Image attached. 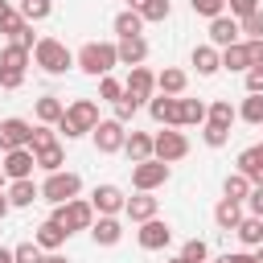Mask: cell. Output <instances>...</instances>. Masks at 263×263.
I'll return each instance as SVG.
<instances>
[{"instance_id": "cell-1", "label": "cell", "mask_w": 263, "mask_h": 263, "mask_svg": "<svg viewBox=\"0 0 263 263\" xmlns=\"http://www.w3.org/2000/svg\"><path fill=\"white\" fill-rule=\"evenodd\" d=\"M78 70L90 74V78H107L115 66H119V53H115V41H86L78 49Z\"/></svg>"}, {"instance_id": "cell-2", "label": "cell", "mask_w": 263, "mask_h": 263, "mask_svg": "<svg viewBox=\"0 0 263 263\" xmlns=\"http://www.w3.org/2000/svg\"><path fill=\"white\" fill-rule=\"evenodd\" d=\"M95 127H99V107H95L90 99L70 103V107H66V115L58 119V132H66V140L86 136V132H95Z\"/></svg>"}, {"instance_id": "cell-3", "label": "cell", "mask_w": 263, "mask_h": 263, "mask_svg": "<svg viewBox=\"0 0 263 263\" xmlns=\"http://www.w3.org/2000/svg\"><path fill=\"white\" fill-rule=\"evenodd\" d=\"M33 58H37V66H41L45 74H66V70L74 66V53H70L58 37H41L37 49H33Z\"/></svg>"}, {"instance_id": "cell-4", "label": "cell", "mask_w": 263, "mask_h": 263, "mask_svg": "<svg viewBox=\"0 0 263 263\" xmlns=\"http://www.w3.org/2000/svg\"><path fill=\"white\" fill-rule=\"evenodd\" d=\"M78 189H82V177L62 168V173H49V177H45L41 197H45V201H53V205H66V201H74V197H78Z\"/></svg>"}, {"instance_id": "cell-5", "label": "cell", "mask_w": 263, "mask_h": 263, "mask_svg": "<svg viewBox=\"0 0 263 263\" xmlns=\"http://www.w3.org/2000/svg\"><path fill=\"white\" fill-rule=\"evenodd\" d=\"M53 222H58L66 234H74V230H90L95 210H90V201L74 197V201H66V205H58V210H53Z\"/></svg>"}, {"instance_id": "cell-6", "label": "cell", "mask_w": 263, "mask_h": 263, "mask_svg": "<svg viewBox=\"0 0 263 263\" xmlns=\"http://www.w3.org/2000/svg\"><path fill=\"white\" fill-rule=\"evenodd\" d=\"M168 181V164L164 160H140L136 168H132V185H136V193H152V189H160Z\"/></svg>"}, {"instance_id": "cell-7", "label": "cell", "mask_w": 263, "mask_h": 263, "mask_svg": "<svg viewBox=\"0 0 263 263\" xmlns=\"http://www.w3.org/2000/svg\"><path fill=\"white\" fill-rule=\"evenodd\" d=\"M185 152H189V140H185L181 132L164 127V132H156V136H152V156H156V160L173 164V160H181Z\"/></svg>"}, {"instance_id": "cell-8", "label": "cell", "mask_w": 263, "mask_h": 263, "mask_svg": "<svg viewBox=\"0 0 263 263\" xmlns=\"http://www.w3.org/2000/svg\"><path fill=\"white\" fill-rule=\"evenodd\" d=\"M152 90H156V74L144 70V66H132V74H127V82H123V99H132V103L140 107V103L152 99Z\"/></svg>"}, {"instance_id": "cell-9", "label": "cell", "mask_w": 263, "mask_h": 263, "mask_svg": "<svg viewBox=\"0 0 263 263\" xmlns=\"http://www.w3.org/2000/svg\"><path fill=\"white\" fill-rule=\"evenodd\" d=\"M123 189L119 185H95V193H90V210L99 214V218H115L119 210H123Z\"/></svg>"}, {"instance_id": "cell-10", "label": "cell", "mask_w": 263, "mask_h": 263, "mask_svg": "<svg viewBox=\"0 0 263 263\" xmlns=\"http://www.w3.org/2000/svg\"><path fill=\"white\" fill-rule=\"evenodd\" d=\"M29 140H33V123H25V119H0V152L29 148Z\"/></svg>"}, {"instance_id": "cell-11", "label": "cell", "mask_w": 263, "mask_h": 263, "mask_svg": "<svg viewBox=\"0 0 263 263\" xmlns=\"http://www.w3.org/2000/svg\"><path fill=\"white\" fill-rule=\"evenodd\" d=\"M123 140H127L123 123H115V119H99V127H95V148H99L103 156L119 152V148H123Z\"/></svg>"}, {"instance_id": "cell-12", "label": "cell", "mask_w": 263, "mask_h": 263, "mask_svg": "<svg viewBox=\"0 0 263 263\" xmlns=\"http://www.w3.org/2000/svg\"><path fill=\"white\" fill-rule=\"evenodd\" d=\"M33 168H37V160H33V152H29V148L4 152V164H0V173H4L8 181H29V177H33Z\"/></svg>"}, {"instance_id": "cell-13", "label": "cell", "mask_w": 263, "mask_h": 263, "mask_svg": "<svg viewBox=\"0 0 263 263\" xmlns=\"http://www.w3.org/2000/svg\"><path fill=\"white\" fill-rule=\"evenodd\" d=\"M168 242H173V226H168V222H160V218L140 222V247H144V251H160V247H168Z\"/></svg>"}, {"instance_id": "cell-14", "label": "cell", "mask_w": 263, "mask_h": 263, "mask_svg": "<svg viewBox=\"0 0 263 263\" xmlns=\"http://www.w3.org/2000/svg\"><path fill=\"white\" fill-rule=\"evenodd\" d=\"M115 53H119V66H144L148 41H144V37H119V41H115Z\"/></svg>"}, {"instance_id": "cell-15", "label": "cell", "mask_w": 263, "mask_h": 263, "mask_svg": "<svg viewBox=\"0 0 263 263\" xmlns=\"http://www.w3.org/2000/svg\"><path fill=\"white\" fill-rule=\"evenodd\" d=\"M238 173H242L251 185H263V144L238 152Z\"/></svg>"}, {"instance_id": "cell-16", "label": "cell", "mask_w": 263, "mask_h": 263, "mask_svg": "<svg viewBox=\"0 0 263 263\" xmlns=\"http://www.w3.org/2000/svg\"><path fill=\"white\" fill-rule=\"evenodd\" d=\"M238 33H242V29H238V21H234V16H226V12L210 21V41H214V45H222V49H226V45H234V41H238Z\"/></svg>"}, {"instance_id": "cell-17", "label": "cell", "mask_w": 263, "mask_h": 263, "mask_svg": "<svg viewBox=\"0 0 263 263\" xmlns=\"http://www.w3.org/2000/svg\"><path fill=\"white\" fill-rule=\"evenodd\" d=\"M185 86H189V78H185V70H177V66H164V70L156 74V90L168 95V99L185 95Z\"/></svg>"}, {"instance_id": "cell-18", "label": "cell", "mask_w": 263, "mask_h": 263, "mask_svg": "<svg viewBox=\"0 0 263 263\" xmlns=\"http://www.w3.org/2000/svg\"><path fill=\"white\" fill-rule=\"evenodd\" d=\"M123 214L132 222H148V218H156V197L152 193H136V197L123 201Z\"/></svg>"}, {"instance_id": "cell-19", "label": "cell", "mask_w": 263, "mask_h": 263, "mask_svg": "<svg viewBox=\"0 0 263 263\" xmlns=\"http://www.w3.org/2000/svg\"><path fill=\"white\" fill-rule=\"evenodd\" d=\"M90 238H95L99 247H115V242L123 238L119 218H99V222H90Z\"/></svg>"}, {"instance_id": "cell-20", "label": "cell", "mask_w": 263, "mask_h": 263, "mask_svg": "<svg viewBox=\"0 0 263 263\" xmlns=\"http://www.w3.org/2000/svg\"><path fill=\"white\" fill-rule=\"evenodd\" d=\"M205 123V103L201 99H177V127Z\"/></svg>"}, {"instance_id": "cell-21", "label": "cell", "mask_w": 263, "mask_h": 263, "mask_svg": "<svg viewBox=\"0 0 263 263\" xmlns=\"http://www.w3.org/2000/svg\"><path fill=\"white\" fill-rule=\"evenodd\" d=\"M123 152L132 156V164H140V160H152V136H148V132H127V140H123Z\"/></svg>"}, {"instance_id": "cell-22", "label": "cell", "mask_w": 263, "mask_h": 263, "mask_svg": "<svg viewBox=\"0 0 263 263\" xmlns=\"http://www.w3.org/2000/svg\"><path fill=\"white\" fill-rule=\"evenodd\" d=\"M66 238H70V234H66V230H62L53 218H49V222H41V226H37V234H33V242H37L41 251H58Z\"/></svg>"}, {"instance_id": "cell-23", "label": "cell", "mask_w": 263, "mask_h": 263, "mask_svg": "<svg viewBox=\"0 0 263 263\" xmlns=\"http://www.w3.org/2000/svg\"><path fill=\"white\" fill-rule=\"evenodd\" d=\"M148 111H152V119H156V123H164V127H177V99H168V95H156V99H148Z\"/></svg>"}, {"instance_id": "cell-24", "label": "cell", "mask_w": 263, "mask_h": 263, "mask_svg": "<svg viewBox=\"0 0 263 263\" xmlns=\"http://www.w3.org/2000/svg\"><path fill=\"white\" fill-rule=\"evenodd\" d=\"M214 222H218L222 230H234V226L242 222V201H230V197H222V201L214 205Z\"/></svg>"}, {"instance_id": "cell-25", "label": "cell", "mask_w": 263, "mask_h": 263, "mask_svg": "<svg viewBox=\"0 0 263 263\" xmlns=\"http://www.w3.org/2000/svg\"><path fill=\"white\" fill-rule=\"evenodd\" d=\"M4 197H8V205H33V201L41 197V189H37V185H33V177H29V181H12Z\"/></svg>"}, {"instance_id": "cell-26", "label": "cell", "mask_w": 263, "mask_h": 263, "mask_svg": "<svg viewBox=\"0 0 263 263\" xmlns=\"http://www.w3.org/2000/svg\"><path fill=\"white\" fill-rule=\"evenodd\" d=\"M132 12H140V21H168V0H127Z\"/></svg>"}, {"instance_id": "cell-27", "label": "cell", "mask_w": 263, "mask_h": 263, "mask_svg": "<svg viewBox=\"0 0 263 263\" xmlns=\"http://www.w3.org/2000/svg\"><path fill=\"white\" fill-rule=\"evenodd\" d=\"M193 66H197V74H201V78L218 74V70H222V62H218V49H214V45H197V49H193Z\"/></svg>"}, {"instance_id": "cell-28", "label": "cell", "mask_w": 263, "mask_h": 263, "mask_svg": "<svg viewBox=\"0 0 263 263\" xmlns=\"http://www.w3.org/2000/svg\"><path fill=\"white\" fill-rule=\"evenodd\" d=\"M218 62H222L226 70H251V58H247V45H242V41L226 45V49L218 53Z\"/></svg>"}, {"instance_id": "cell-29", "label": "cell", "mask_w": 263, "mask_h": 263, "mask_svg": "<svg viewBox=\"0 0 263 263\" xmlns=\"http://www.w3.org/2000/svg\"><path fill=\"white\" fill-rule=\"evenodd\" d=\"M234 119H238V111H234L226 99H218V103H210V107H205V123H214V127H230Z\"/></svg>"}, {"instance_id": "cell-30", "label": "cell", "mask_w": 263, "mask_h": 263, "mask_svg": "<svg viewBox=\"0 0 263 263\" xmlns=\"http://www.w3.org/2000/svg\"><path fill=\"white\" fill-rule=\"evenodd\" d=\"M33 160H37V168H45V173H62V164H66V152H62V144H53V148H41V152H33Z\"/></svg>"}, {"instance_id": "cell-31", "label": "cell", "mask_w": 263, "mask_h": 263, "mask_svg": "<svg viewBox=\"0 0 263 263\" xmlns=\"http://www.w3.org/2000/svg\"><path fill=\"white\" fill-rule=\"evenodd\" d=\"M234 234L247 242V247H263V218H242L234 226Z\"/></svg>"}, {"instance_id": "cell-32", "label": "cell", "mask_w": 263, "mask_h": 263, "mask_svg": "<svg viewBox=\"0 0 263 263\" xmlns=\"http://www.w3.org/2000/svg\"><path fill=\"white\" fill-rule=\"evenodd\" d=\"M16 12H21V21H25V25H37V21H45V16L53 12V4H49V0H21V8H16Z\"/></svg>"}, {"instance_id": "cell-33", "label": "cell", "mask_w": 263, "mask_h": 263, "mask_svg": "<svg viewBox=\"0 0 263 263\" xmlns=\"http://www.w3.org/2000/svg\"><path fill=\"white\" fill-rule=\"evenodd\" d=\"M62 115H66V107H62V103H58L53 95H45V99H37V119H41L45 127H49V123H58Z\"/></svg>"}, {"instance_id": "cell-34", "label": "cell", "mask_w": 263, "mask_h": 263, "mask_svg": "<svg viewBox=\"0 0 263 263\" xmlns=\"http://www.w3.org/2000/svg\"><path fill=\"white\" fill-rule=\"evenodd\" d=\"M251 189H255V185H251L242 173H230V177H226V185H222V193H226L230 201H247V193H251Z\"/></svg>"}, {"instance_id": "cell-35", "label": "cell", "mask_w": 263, "mask_h": 263, "mask_svg": "<svg viewBox=\"0 0 263 263\" xmlns=\"http://www.w3.org/2000/svg\"><path fill=\"white\" fill-rule=\"evenodd\" d=\"M140 29H144L140 12H132V8H127V12H119V16H115V33H119V37H140Z\"/></svg>"}, {"instance_id": "cell-36", "label": "cell", "mask_w": 263, "mask_h": 263, "mask_svg": "<svg viewBox=\"0 0 263 263\" xmlns=\"http://www.w3.org/2000/svg\"><path fill=\"white\" fill-rule=\"evenodd\" d=\"M0 66H8V70H25V66H29V49H21V45H4Z\"/></svg>"}, {"instance_id": "cell-37", "label": "cell", "mask_w": 263, "mask_h": 263, "mask_svg": "<svg viewBox=\"0 0 263 263\" xmlns=\"http://www.w3.org/2000/svg\"><path fill=\"white\" fill-rule=\"evenodd\" d=\"M238 115H242L247 123H263V95H247L242 107H238Z\"/></svg>"}, {"instance_id": "cell-38", "label": "cell", "mask_w": 263, "mask_h": 263, "mask_svg": "<svg viewBox=\"0 0 263 263\" xmlns=\"http://www.w3.org/2000/svg\"><path fill=\"white\" fill-rule=\"evenodd\" d=\"M205 255H210V247H205L201 238H189V242L181 247V259H185V263H205Z\"/></svg>"}, {"instance_id": "cell-39", "label": "cell", "mask_w": 263, "mask_h": 263, "mask_svg": "<svg viewBox=\"0 0 263 263\" xmlns=\"http://www.w3.org/2000/svg\"><path fill=\"white\" fill-rule=\"evenodd\" d=\"M99 99H107V103H119V99H123V82H115L111 74H107V78H99Z\"/></svg>"}, {"instance_id": "cell-40", "label": "cell", "mask_w": 263, "mask_h": 263, "mask_svg": "<svg viewBox=\"0 0 263 263\" xmlns=\"http://www.w3.org/2000/svg\"><path fill=\"white\" fill-rule=\"evenodd\" d=\"M58 144V136L41 123V127H33V140H29V152H41V148H53Z\"/></svg>"}, {"instance_id": "cell-41", "label": "cell", "mask_w": 263, "mask_h": 263, "mask_svg": "<svg viewBox=\"0 0 263 263\" xmlns=\"http://www.w3.org/2000/svg\"><path fill=\"white\" fill-rule=\"evenodd\" d=\"M12 259H16V263H41L45 255H41L37 242H21V247H12Z\"/></svg>"}, {"instance_id": "cell-42", "label": "cell", "mask_w": 263, "mask_h": 263, "mask_svg": "<svg viewBox=\"0 0 263 263\" xmlns=\"http://www.w3.org/2000/svg\"><path fill=\"white\" fill-rule=\"evenodd\" d=\"M189 8L197 12V16H222V8H226V0H189Z\"/></svg>"}, {"instance_id": "cell-43", "label": "cell", "mask_w": 263, "mask_h": 263, "mask_svg": "<svg viewBox=\"0 0 263 263\" xmlns=\"http://www.w3.org/2000/svg\"><path fill=\"white\" fill-rule=\"evenodd\" d=\"M201 140H205L210 148H222V144L230 140V127H214V123H205V127H201Z\"/></svg>"}, {"instance_id": "cell-44", "label": "cell", "mask_w": 263, "mask_h": 263, "mask_svg": "<svg viewBox=\"0 0 263 263\" xmlns=\"http://www.w3.org/2000/svg\"><path fill=\"white\" fill-rule=\"evenodd\" d=\"M238 29H242L251 41H259V37H263V8H259V12H251L247 21H238Z\"/></svg>"}, {"instance_id": "cell-45", "label": "cell", "mask_w": 263, "mask_h": 263, "mask_svg": "<svg viewBox=\"0 0 263 263\" xmlns=\"http://www.w3.org/2000/svg\"><path fill=\"white\" fill-rule=\"evenodd\" d=\"M21 29H25V21H21V12H12V8H8V12L0 16V33H8V37H16Z\"/></svg>"}, {"instance_id": "cell-46", "label": "cell", "mask_w": 263, "mask_h": 263, "mask_svg": "<svg viewBox=\"0 0 263 263\" xmlns=\"http://www.w3.org/2000/svg\"><path fill=\"white\" fill-rule=\"evenodd\" d=\"M251 12H259V0H230V16L234 21H247Z\"/></svg>"}, {"instance_id": "cell-47", "label": "cell", "mask_w": 263, "mask_h": 263, "mask_svg": "<svg viewBox=\"0 0 263 263\" xmlns=\"http://www.w3.org/2000/svg\"><path fill=\"white\" fill-rule=\"evenodd\" d=\"M25 82V70H8V66H0V86L4 90H16Z\"/></svg>"}, {"instance_id": "cell-48", "label": "cell", "mask_w": 263, "mask_h": 263, "mask_svg": "<svg viewBox=\"0 0 263 263\" xmlns=\"http://www.w3.org/2000/svg\"><path fill=\"white\" fill-rule=\"evenodd\" d=\"M37 41H41V37H33V25H25V29L12 37V45H21V49H29V53L37 49Z\"/></svg>"}, {"instance_id": "cell-49", "label": "cell", "mask_w": 263, "mask_h": 263, "mask_svg": "<svg viewBox=\"0 0 263 263\" xmlns=\"http://www.w3.org/2000/svg\"><path fill=\"white\" fill-rule=\"evenodd\" d=\"M247 95H263V66L247 70Z\"/></svg>"}, {"instance_id": "cell-50", "label": "cell", "mask_w": 263, "mask_h": 263, "mask_svg": "<svg viewBox=\"0 0 263 263\" xmlns=\"http://www.w3.org/2000/svg\"><path fill=\"white\" fill-rule=\"evenodd\" d=\"M247 205H251V218H263V185H255L247 193Z\"/></svg>"}, {"instance_id": "cell-51", "label": "cell", "mask_w": 263, "mask_h": 263, "mask_svg": "<svg viewBox=\"0 0 263 263\" xmlns=\"http://www.w3.org/2000/svg\"><path fill=\"white\" fill-rule=\"evenodd\" d=\"M132 115H136V103H132V99H119V103H115V123H127Z\"/></svg>"}, {"instance_id": "cell-52", "label": "cell", "mask_w": 263, "mask_h": 263, "mask_svg": "<svg viewBox=\"0 0 263 263\" xmlns=\"http://www.w3.org/2000/svg\"><path fill=\"white\" fill-rule=\"evenodd\" d=\"M247 45V58H251V66H263V37L259 41H242Z\"/></svg>"}, {"instance_id": "cell-53", "label": "cell", "mask_w": 263, "mask_h": 263, "mask_svg": "<svg viewBox=\"0 0 263 263\" xmlns=\"http://www.w3.org/2000/svg\"><path fill=\"white\" fill-rule=\"evenodd\" d=\"M218 263H251V255H242V251H238V255H222Z\"/></svg>"}, {"instance_id": "cell-54", "label": "cell", "mask_w": 263, "mask_h": 263, "mask_svg": "<svg viewBox=\"0 0 263 263\" xmlns=\"http://www.w3.org/2000/svg\"><path fill=\"white\" fill-rule=\"evenodd\" d=\"M8 210H12V205H8V197H4V193H0V222H4V218H8Z\"/></svg>"}, {"instance_id": "cell-55", "label": "cell", "mask_w": 263, "mask_h": 263, "mask_svg": "<svg viewBox=\"0 0 263 263\" xmlns=\"http://www.w3.org/2000/svg\"><path fill=\"white\" fill-rule=\"evenodd\" d=\"M0 263H16V259H12V251H4V247H0Z\"/></svg>"}, {"instance_id": "cell-56", "label": "cell", "mask_w": 263, "mask_h": 263, "mask_svg": "<svg viewBox=\"0 0 263 263\" xmlns=\"http://www.w3.org/2000/svg\"><path fill=\"white\" fill-rule=\"evenodd\" d=\"M251 263H263V247H255V255H251Z\"/></svg>"}, {"instance_id": "cell-57", "label": "cell", "mask_w": 263, "mask_h": 263, "mask_svg": "<svg viewBox=\"0 0 263 263\" xmlns=\"http://www.w3.org/2000/svg\"><path fill=\"white\" fill-rule=\"evenodd\" d=\"M41 263H66V259H62V255H45Z\"/></svg>"}, {"instance_id": "cell-58", "label": "cell", "mask_w": 263, "mask_h": 263, "mask_svg": "<svg viewBox=\"0 0 263 263\" xmlns=\"http://www.w3.org/2000/svg\"><path fill=\"white\" fill-rule=\"evenodd\" d=\"M4 12H8V0H0V16H4Z\"/></svg>"}, {"instance_id": "cell-59", "label": "cell", "mask_w": 263, "mask_h": 263, "mask_svg": "<svg viewBox=\"0 0 263 263\" xmlns=\"http://www.w3.org/2000/svg\"><path fill=\"white\" fill-rule=\"evenodd\" d=\"M164 263H185V259H181V255H177V259H164Z\"/></svg>"}, {"instance_id": "cell-60", "label": "cell", "mask_w": 263, "mask_h": 263, "mask_svg": "<svg viewBox=\"0 0 263 263\" xmlns=\"http://www.w3.org/2000/svg\"><path fill=\"white\" fill-rule=\"evenodd\" d=\"M0 185H4V173H0Z\"/></svg>"}]
</instances>
